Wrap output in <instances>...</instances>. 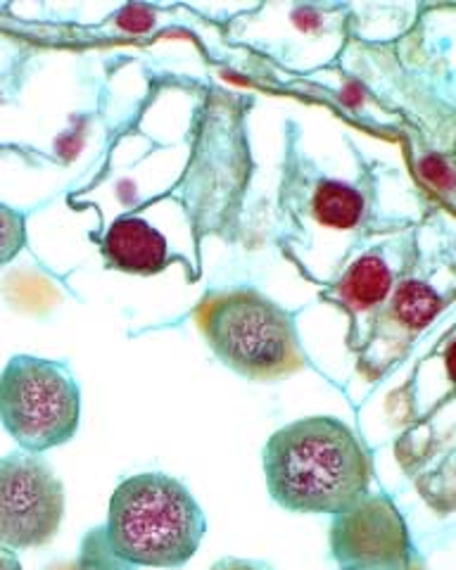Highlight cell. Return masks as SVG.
I'll return each mask as SVG.
<instances>
[{
    "instance_id": "cell-12",
    "label": "cell",
    "mask_w": 456,
    "mask_h": 570,
    "mask_svg": "<svg viewBox=\"0 0 456 570\" xmlns=\"http://www.w3.org/2000/svg\"><path fill=\"white\" fill-rule=\"evenodd\" d=\"M27 247V214L0 203V266L10 264Z\"/></svg>"
},
{
    "instance_id": "cell-4",
    "label": "cell",
    "mask_w": 456,
    "mask_h": 570,
    "mask_svg": "<svg viewBox=\"0 0 456 570\" xmlns=\"http://www.w3.org/2000/svg\"><path fill=\"white\" fill-rule=\"evenodd\" d=\"M81 423V387L65 362L14 354L0 371V425L20 450L43 454L72 440Z\"/></svg>"
},
{
    "instance_id": "cell-10",
    "label": "cell",
    "mask_w": 456,
    "mask_h": 570,
    "mask_svg": "<svg viewBox=\"0 0 456 570\" xmlns=\"http://www.w3.org/2000/svg\"><path fill=\"white\" fill-rule=\"evenodd\" d=\"M311 214L321 226L349 230L364 217V198L355 186L321 178L311 198Z\"/></svg>"
},
{
    "instance_id": "cell-9",
    "label": "cell",
    "mask_w": 456,
    "mask_h": 570,
    "mask_svg": "<svg viewBox=\"0 0 456 570\" xmlns=\"http://www.w3.org/2000/svg\"><path fill=\"white\" fill-rule=\"evenodd\" d=\"M102 264L110 272L155 276L169 266L167 238L150 222L125 214L98 238Z\"/></svg>"
},
{
    "instance_id": "cell-14",
    "label": "cell",
    "mask_w": 456,
    "mask_h": 570,
    "mask_svg": "<svg viewBox=\"0 0 456 570\" xmlns=\"http://www.w3.org/2000/svg\"><path fill=\"white\" fill-rule=\"evenodd\" d=\"M0 570H24V566L14 551L0 547Z\"/></svg>"
},
{
    "instance_id": "cell-11",
    "label": "cell",
    "mask_w": 456,
    "mask_h": 570,
    "mask_svg": "<svg viewBox=\"0 0 456 570\" xmlns=\"http://www.w3.org/2000/svg\"><path fill=\"white\" fill-rule=\"evenodd\" d=\"M131 566L119 561L112 549L108 547V540H105L102 528L91 530L86 534V540L81 544V554L77 561H67V563H56L48 570H129Z\"/></svg>"
},
{
    "instance_id": "cell-6",
    "label": "cell",
    "mask_w": 456,
    "mask_h": 570,
    "mask_svg": "<svg viewBox=\"0 0 456 570\" xmlns=\"http://www.w3.org/2000/svg\"><path fill=\"white\" fill-rule=\"evenodd\" d=\"M412 551L407 523L385 494L366 492L333 515L330 554L340 568L407 570Z\"/></svg>"
},
{
    "instance_id": "cell-13",
    "label": "cell",
    "mask_w": 456,
    "mask_h": 570,
    "mask_svg": "<svg viewBox=\"0 0 456 570\" xmlns=\"http://www.w3.org/2000/svg\"><path fill=\"white\" fill-rule=\"evenodd\" d=\"M209 570H274V566L267 561H257V559L226 557V559H219Z\"/></svg>"
},
{
    "instance_id": "cell-2",
    "label": "cell",
    "mask_w": 456,
    "mask_h": 570,
    "mask_svg": "<svg viewBox=\"0 0 456 570\" xmlns=\"http://www.w3.org/2000/svg\"><path fill=\"white\" fill-rule=\"evenodd\" d=\"M102 532L119 561L174 570L198 554L207 519L179 478L148 471L115 488Z\"/></svg>"
},
{
    "instance_id": "cell-1",
    "label": "cell",
    "mask_w": 456,
    "mask_h": 570,
    "mask_svg": "<svg viewBox=\"0 0 456 570\" xmlns=\"http://www.w3.org/2000/svg\"><path fill=\"white\" fill-rule=\"evenodd\" d=\"M267 490L290 513L336 515L371 488L374 459L366 442L336 416L297 419L261 452Z\"/></svg>"
},
{
    "instance_id": "cell-3",
    "label": "cell",
    "mask_w": 456,
    "mask_h": 570,
    "mask_svg": "<svg viewBox=\"0 0 456 570\" xmlns=\"http://www.w3.org/2000/svg\"><path fill=\"white\" fill-rule=\"evenodd\" d=\"M196 324L207 347L240 379L271 383L309 366L295 314L250 285L207 293Z\"/></svg>"
},
{
    "instance_id": "cell-7",
    "label": "cell",
    "mask_w": 456,
    "mask_h": 570,
    "mask_svg": "<svg viewBox=\"0 0 456 570\" xmlns=\"http://www.w3.org/2000/svg\"><path fill=\"white\" fill-rule=\"evenodd\" d=\"M445 309L447 299L430 283L418 278L397 283L357 350L361 376L368 381L383 379L397 362L405 360L414 343Z\"/></svg>"
},
{
    "instance_id": "cell-8",
    "label": "cell",
    "mask_w": 456,
    "mask_h": 570,
    "mask_svg": "<svg viewBox=\"0 0 456 570\" xmlns=\"http://www.w3.org/2000/svg\"><path fill=\"white\" fill-rule=\"evenodd\" d=\"M395 288V272L378 253H366L347 266L343 276L324 293L328 302L349 316V347L359 350L374 316Z\"/></svg>"
},
{
    "instance_id": "cell-15",
    "label": "cell",
    "mask_w": 456,
    "mask_h": 570,
    "mask_svg": "<svg viewBox=\"0 0 456 570\" xmlns=\"http://www.w3.org/2000/svg\"><path fill=\"white\" fill-rule=\"evenodd\" d=\"M343 570H366V568H343Z\"/></svg>"
},
{
    "instance_id": "cell-5",
    "label": "cell",
    "mask_w": 456,
    "mask_h": 570,
    "mask_svg": "<svg viewBox=\"0 0 456 570\" xmlns=\"http://www.w3.org/2000/svg\"><path fill=\"white\" fill-rule=\"evenodd\" d=\"M65 485L50 463L24 450L0 456V547L22 551L56 540Z\"/></svg>"
}]
</instances>
